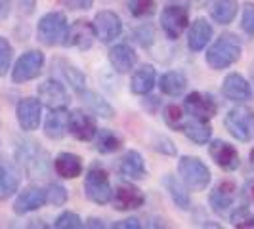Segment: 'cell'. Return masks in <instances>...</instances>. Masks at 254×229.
Here are the masks:
<instances>
[{
  "label": "cell",
  "mask_w": 254,
  "mask_h": 229,
  "mask_svg": "<svg viewBox=\"0 0 254 229\" xmlns=\"http://www.w3.org/2000/svg\"><path fill=\"white\" fill-rule=\"evenodd\" d=\"M155 86V67L153 65H143L140 69L134 71L130 78V90L132 94L138 96H147Z\"/></svg>",
  "instance_id": "26"
},
{
  "label": "cell",
  "mask_w": 254,
  "mask_h": 229,
  "mask_svg": "<svg viewBox=\"0 0 254 229\" xmlns=\"http://www.w3.org/2000/svg\"><path fill=\"white\" fill-rule=\"evenodd\" d=\"M178 174L184 181V185L191 191H204L212 179L208 166L204 165L199 157H190V155L180 159Z\"/></svg>",
  "instance_id": "2"
},
{
  "label": "cell",
  "mask_w": 254,
  "mask_h": 229,
  "mask_svg": "<svg viewBox=\"0 0 254 229\" xmlns=\"http://www.w3.org/2000/svg\"><path fill=\"white\" fill-rule=\"evenodd\" d=\"M54 170L60 178L75 179L82 174L84 166H82V159L75 153H60L54 161Z\"/></svg>",
  "instance_id": "21"
},
{
  "label": "cell",
  "mask_w": 254,
  "mask_h": 229,
  "mask_svg": "<svg viewBox=\"0 0 254 229\" xmlns=\"http://www.w3.org/2000/svg\"><path fill=\"white\" fill-rule=\"evenodd\" d=\"M163 116H165V122L170 128L174 130H182L184 124H186V114H184V109L178 107L176 103H170L166 105L165 111H163Z\"/></svg>",
  "instance_id": "34"
},
{
  "label": "cell",
  "mask_w": 254,
  "mask_h": 229,
  "mask_svg": "<svg viewBox=\"0 0 254 229\" xmlns=\"http://www.w3.org/2000/svg\"><path fill=\"white\" fill-rule=\"evenodd\" d=\"M153 145H155L157 151H163V153H166V155H174V153H176L174 143L168 140V138H165V136H157L155 141H153Z\"/></svg>",
  "instance_id": "42"
},
{
  "label": "cell",
  "mask_w": 254,
  "mask_h": 229,
  "mask_svg": "<svg viewBox=\"0 0 254 229\" xmlns=\"http://www.w3.org/2000/svg\"><path fill=\"white\" fill-rule=\"evenodd\" d=\"M155 0H128V10L134 17H149L155 13Z\"/></svg>",
  "instance_id": "35"
},
{
  "label": "cell",
  "mask_w": 254,
  "mask_h": 229,
  "mask_svg": "<svg viewBox=\"0 0 254 229\" xmlns=\"http://www.w3.org/2000/svg\"><path fill=\"white\" fill-rule=\"evenodd\" d=\"M111 199H113L115 210H121V212L138 210L145 204V195L134 183H119Z\"/></svg>",
  "instance_id": "15"
},
{
  "label": "cell",
  "mask_w": 254,
  "mask_h": 229,
  "mask_svg": "<svg viewBox=\"0 0 254 229\" xmlns=\"http://www.w3.org/2000/svg\"><path fill=\"white\" fill-rule=\"evenodd\" d=\"M159 88L166 96H172V98H178L182 96L186 88H188V78L182 71H168L161 76L159 80Z\"/></svg>",
  "instance_id": "27"
},
{
  "label": "cell",
  "mask_w": 254,
  "mask_h": 229,
  "mask_svg": "<svg viewBox=\"0 0 254 229\" xmlns=\"http://www.w3.org/2000/svg\"><path fill=\"white\" fill-rule=\"evenodd\" d=\"M94 29H96V37L100 38L103 44H109L123 35V21L111 10H102L94 17Z\"/></svg>",
  "instance_id": "11"
},
{
  "label": "cell",
  "mask_w": 254,
  "mask_h": 229,
  "mask_svg": "<svg viewBox=\"0 0 254 229\" xmlns=\"http://www.w3.org/2000/svg\"><path fill=\"white\" fill-rule=\"evenodd\" d=\"M44 204H46V189H42L40 185H31L17 195L13 203V212L17 216H25L29 212L42 208Z\"/></svg>",
  "instance_id": "18"
},
{
  "label": "cell",
  "mask_w": 254,
  "mask_h": 229,
  "mask_svg": "<svg viewBox=\"0 0 254 229\" xmlns=\"http://www.w3.org/2000/svg\"><path fill=\"white\" fill-rule=\"evenodd\" d=\"M78 96H80L82 105L86 107V111L98 114V116H102V118H113L115 109L105 102L103 96L96 94V92H90V90H80Z\"/></svg>",
  "instance_id": "24"
},
{
  "label": "cell",
  "mask_w": 254,
  "mask_h": 229,
  "mask_svg": "<svg viewBox=\"0 0 254 229\" xmlns=\"http://www.w3.org/2000/svg\"><path fill=\"white\" fill-rule=\"evenodd\" d=\"M38 100L48 109H65L71 102L65 86L56 78H48L38 86Z\"/></svg>",
  "instance_id": "14"
},
{
  "label": "cell",
  "mask_w": 254,
  "mask_h": 229,
  "mask_svg": "<svg viewBox=\"0 0 254 229\" xmlns=\"http://www.w3.org/2000/svg\"><path fill=\"white\" fill-rule=\"evenodd\" d=\"M231 224L235 228H254V214H251L249 206L243 204L231 214Z\"/></svg>",
  "instance_id": "37"
},
{
  "label": "cell",
  "mask_w": 254,
  "mask_h": 229,
  "mask_svg": "<svg viewBox=\"0 0 254 229\" xmlns=\"http://www.w3.org/2000/svg\"><path fill=\"white\" fill-rule=\"evenodd\" d=\"M184 134L190 138L193 143L197 145H204L210 141V136H212V128L208 124V120H199V118H191V120H186L184 124Z\"/></svg>",
  "instance_id": "30"
},
{
  "label": "cell",
  "mask_w": 254,
  "mask_h": 229,
  "mask_svg": "<svg viewBox=\"0 0 254 229\" xmlns=\"http://www.w3.org/2000/svg\"><path fill=\"white\" fill-rule=\"evenodd\" d=\"M67 17L62 12H50L40 17L37 27V38L38 42H42L44 46H56V44H64L65 35H67Z\"/></svg>",
  "instance_id": "4"
},
{
  "label": "cell",
  "mask_w": 254,
  "mask_h": 229,
  "mask_svg": "<svg viewBox=\"0 0 254 229\" xmlns=\"http://www.w3.org/2000/svg\"><path fill=\"white\" fill-rule=\"evenodd\" d=\"M90 222H92V224H86V226H96V228H103V224L100 222V220H94V218H92Z\"/></svg>",
  "instance_id": "47"
},
{
  "label": "cell",
  "mask_w": 254,
  "mask_h": 229,
  "mask_svg": "<svg viewBox=\"0 0 254 229\" xmlns=\"http://www.w3.org/2000/svg\"><path fill=\"white\" fill-rule=\"evenodd\" d=\"M237 197H239V189H237V185L233 183V181H220L214 189L210 191V195H208V203H210V208L216 212V214H226L229 208L235 204L237 201Z\"/></svg>",
  "instance_id": "17"
},
{
  "label": "cell",
  "mask_w": 254,
  "mask_h": 229,
  "mask_svg": "<svg viewBox=\"0 0 254 229\" xmlns=\"http://www.w3.org/2000/svg\"><path fill=\"white\" fill-rule=\"evenodd\" d=\"M163 185H165V189L168 191L172 203L176 204L178 208H182V210H190V206H191L190 193L182 185V181H178V178H174L172 174H166L165 179H163Z\"/></svg>",
  "instance_id": "31"
},
{
  "label": "cell",
  "mask_w": 254,
  "mask_h": 229,
  "mask_svg": "<svg viewBox=\"0 0 254 229\" xmlns=\"http://www.w3.org/2000/svg\"><path fill=\"white\" fill-rule=\"evenodd\" d=\"M222 94L228 98L229 102L243 103L249 102L253 98V88L249 84V80L239 73H229L224 82H222Z\"/></svg>",
  "instance_id": "19"
},
{
  "label": "cell",
  "mask_w": 254,
  "mask_h": 229,
  "mask_svg": "<svg viewBox=\"0 0 254 229\" xmlns=\"http://www.w3.org/2000/svg\"><path fill=\"white\" fill-rule=\"evenodd\" d=\"M54 69L60 71V75L64 76V80L75 90V92H80L86 86V76L82 75L80 69H76L75 65H71L65 59H54Z\"/></svg>",
  "instance_id": "28"
},
{
  "label": "cell",
  "mask_w": 254,
  "mask_h": 229,
  "mask_svg": "<svg viewBox=\"0 0 254 229\" xmlns=\"http://www.w3.org/2000/svg\"><path fill=\"white\" fill-rule=\"evenodd\" d=\"M69 10H90L94 0H64Z\"/></svg>",
  "instance_id": "43"
},
{
  "label": "cell",
  "mask_w": 254,
  "mask_h": 229,
  "mask_svg": "<svg viewBox=\"0 0 254 229\" xmlns=\"http://www.w3.org/2000/svg\"><path fill=\"white\" fill-rule=\"evenodd\" d=\"M243 197L249 204H254V179H249L243 187Z\"/></svg>",
  "instance_id": "45"
},
{
  "label": "cell",
  "mask_w": 254,
  "mask_h": 229,
  "mask_svg": "<svg viewBox=\"0 0 254 229\" xmlns=\"http://www.w3.org/2000/svg\"><path fill=\"white\" fill-rule=\"evenodd\" d=\"M184 111L191 114V118H199V120H210L218 113L216 102L203 92H191L184 100Z\"/></svg>",
  "instance_id": "9"
},
{
  "label": "cell",
  "mask_w": 254,
  "mask_h": 229,
  "mask_svg": "<svg viewBox=\"0 0 254 229\" xmlns=\"http://www.w3.org/2000/svg\"><path fill=\"white\" fill-rule=\"evenodd\" d=\"M94 38H96L94 23H90L86 19H76L67 29L64 46H71V48H78V50H88L94 44Z\"/></svg>",
  "instance_id": "12"
},
{
  "label": "cell",
  "mask_w": 254,
  "mask_h": 229,
  "mask_svg": "<svg viewBox=\"0 0 254 229\" xmlns=\"http://www.w3.org/2000/svg\"><path fill=\"white\" fill-rule=\"evenodd\" d=\"M188 25H190V12L186 6H166L161 13V27L166 38L170 40H178Z\"/></svg>",
  "instance_id": "8"
},
{
  "label": "cell",
  "mask_w": 254,
  "mask_h": 229,
  "mask_svg": "<svg viewBox=\"0 0 254 229\" xmlns=\"http://www.w3.org/2000/svg\"><path fill=\"white\" fill-rule=\"evenodd\" d=\"M96 149L103 155H109V153H115L121 149V145H123V141L121 138L115 134L113 130H109V128H102V130H98L96 132Z\"/></svg>",
  "instance_id": "33"
},
{
  "label": "cell",
  "mask_w": 254,
  "mask_h": 229,
  "mask_svg": "<svg viewBox=\"0 0 254 229\" xmlns=\"http://www.w3.org/2000/svg\"><path fill=\"white\" fill-rule=\"evenodd\" d=\"M13 57V48L8 42V38L0 37V76H4L8 73L10 65H12Z\"/></svg>",
  "instance_id": "38"
},
{
  "label": "cell",
  "mask_w": 254,
  "mask_h": 229,
  "mask_svg": "<svg viewBox=\"0 0 254 229\" xmlns=\"http://www.w3.org/2000/svg\"><path fill=\"white\" fill-rule=\"evenodd\" d=\"M69 199V193L64 185L60 183H50L46 189V203H50L52 206H64Z\"/></svg>",
  "instance_id": "36"
},
{
  "label": "cell",
  "mask_w": 254,
  "mask_h": 229,
  "mask_svg": "<svg viewBox=\"0 0 254 229\" xmlns=\"http://www.w3.org/2000/svg\"><path fill=\"white\" fill-rule=\"evenodd\" d=\"M119 170L121 174L127 179H143L145 174H147V168H145V163H143V157H141L138 151H127L121 159V165H119Z\"/></svg>",
  "instance_id": "23"
},
{
  "label": "cell",
  "mask_w": 254,
  "mask_h": 229,
  "mask_svg": "<svg viewBox=\"0 0 254 229\" xmlns=\"http://www.w3.org/2000/svg\"><path fill=\"white\" fill-rule=\"evenodd\" d=\"M19 189V172L8 163H0V201L12 197Z\"/></svg>",
  "instance_id": "29"
},
{
  "label": "cell",
  "mask_w": 254,
  "mask_h": 229,
  "mask_svg": "<svg viewBox=\"0 0 254 229\" xmlns=\"http://www.w3.org/2000/svg\"><path fill=\"white\" fill-rule=\"evenodd\" d=\"M67 120H69V111H65V109H50V114L46 116V122H44L46 138L62 140L67 134Z\"/></svg>",
  "instance_id": "25"
},
{
  "label": "cell",
  "mask_w": 254,
  "mask_h": 229,
  "mask_svg": "<svg viewBox=\"0 0 254 229\" xmlns=\"http://www.w3.org/2000/svg\"><path fill=\"white\" fill-rule=\"evenodd\" d=\"M241 29L247 33V35H253L254 37V4L253 2L245 4V8H243Z\"/></svg>",
  "instance_id": "40"
},
{
  "label": "cell",
  "mask_w": 254,
  "mask_h": 229,
  "mask_svg": "<svg viewBox=\"0 0 254 229\" xmlns=\"http://www.w3.org/2000/svg\"><path fill=\"white\" fill-rule=\"evenodd\" d=\"M15 116L21 130L25 132H35L40 126V118H42V102L37 98H23L19 100L15 107Z\"/></svg>",
  "instance_id": "16"
},
{
  "label": "cell",
  "mask_w": 254,
  "mask_h": 229,
  "mask_svg": "<svg viewBox=\"0 0 254 229\" xmlns=\"http://www.w3.org/2000/svg\"><path fill=\"white\" fill-rule=\"evenodd\" d=\"M44 54L40 50H29L25 52L12 69V80L15 84H23V82H29L33 78H37L40 73H42V67H44Z\"/></svg>",
  "instance_id": "7"
},
{
  "label": "cell",
  "mask_w": 254,
  "mask_h": 229,
  "mask_svg": "<svg viewBox=\"0 0 254 229\" xmlns=\"http://www.w3.org/2000/svg\"><path fill=\"white\" fill-rule=\"evenodd\" d=\"M109 63L113 65L117 73H130L138 63V54L134 52L132 46H128L125 42L115 44L109 50Z\"/></svg>",
  "instance_id": "20"
},
{
  "label": "cell",
  "mask_w": 254,
  "mask_h": 229,
  "mask_svg": "<svg viewBox=\"0 0 254 229\" xmlns=\"http://www.w3.org/2000/svg\"><path fill=\"white\" fill-rule=\"evenodd\" d=\"M17 161L21 163L23 170L29 174V178H40L48 172V153L40 149V145L35 141H23L17 147Z\"/></svg>",
  "instance_id": "5"
},
{
  "label": "cell",
  "mask_w": 254,
  "mask_h": 229,
  "mask_svg": "<svg viewBox=\"0 0 254 229\" xmlns=\"http://www.w3.org/2000/svg\"><path fill=\"white\" fill-rule=\"evenodd\" d=\"M224 126L235 140L251 141L254 138V109L247 105L229 109L224 118Z\"/></svg>",
  "instance_id": "6"
},
{
  "label": "cell",
  "mask_w": 254,
  "mask_h": 229,
  "mask_svg": "<svg viewBox=\"0 0 254 229\" xmlns=\"http://www.w3.org/2000/svg\"><path fill=\"white\" fill-rule=\"evenodd\" d=\"M212 37V25L204 19L197 17L190 27V35H188V48L191 52H201L208 44V40Z\"/></svg>",
  "instance_id": "22"
},
{
  "label": "cell",
  "mask_w": 254,
  "mask_h": 229,
  "mask_svg": "<svg viewBox=\"0 0 254 229\" xmlns=\"http://www.w3.org/2000/svg\"><path fill=\"white\" fill-rule=\"evenodd\" d=\"M54 228H58V229H80V228H84V224H82L80 216L75 214V212H64V214H60V216H58L56 224H54Z\"/></svg>",
  "instance_id": "39"
},
{
  "label": "cell",
  "mask_w": 254,
  "mask_h": 229,
  "mask_svg": "<svg viewBox=\"0 0 254 229\" xmlns=\"http://www.w3.org/2000/svg\"><path fill=\"white\" fill-rule=\"evenodd\" d=\"M115 229H138L140 228V220L136 218H128V220H123V222H117L113 224Z\"/></svg>",
  "instance_id": "44"
},
{
  "label": "cell",
  "mask_w": 254,
  "mask_h": 229,
  "mask_svg": "<svg viewBox=\"0 0 254 229\" xmlns=\"http://www.w3.org/2000/svg\"><path fill=\"white\" fill-rule=\"evenodd\" d=\"M84 193L92 203L96 204H107L113 197V187L107 172L103 170L100 163H94L86 170V178H84Z\"/></svg>",
  "instance_id": "3"
},
{
  "label": "cell",
  "mask_w": 254,
  "mask_h": 229,
  "mask_svg": "<svg viewBox=\"0 0 254 229\" xmlns=\"http://www.w3.org/2000/svg\"><path fill=\"white\" fill-rule=\"evenodd\" d=\"M134 40L140 44L141 48H149V46L153 44L151 27L143 25V27H140V29H136V31H134Z\"/></svg>",
  "instance_id": "41"
},
{
  "label": "cell",
  "mask_w": 254,
  "mask_h": 229,
  "mask_svg": "<svg viewBox=\"0 0 254 229\" xmlns=\"http://www.w3.org/2000/svg\"><path fill=\"white\" fill-rule=\"evenodd\" d=\"M251 165H253V168H254V149L251 151Z\"/></svg>",
  "instance_id": "48"
},
{
  "label": "cell",
  "mask_w": 254,
  "mask_h": 229,
  "mask_svg": "<svg viewBox=\"0 0 254 229\" xmlns=\"http://www.w3.org/2000/svg\"><path fill=\"white\" fill-rule=\"evenodd\" d=\"M237 12H239L237 0H216V2L212 4V8H210L212 19H214L216 23H220V25H229V23L235 19Z\"/></svg>",
  "instance_id": "32"
},
{
  "label": "cell",
  "mask_w": 254,
  "mask_h": 229,
  "mask_svg": "<svg viewBox=\"0 0 254 229\" xmlns=\"http://www.w3.org/2000/svg\"><path fill=\"white\" fill-rule=\"evenodd\" d=\"M67 132H71V136H75L78 141H90L94 140V136L98 132V126H96L94 116L88 114V111L73 109V111H69Z\"/></svg>",
  "instance_id": "13"
},
{
  "label": "cell",
  "mask_w": 254,
  "mask_h": 229,
  "mask_svg": "<svg viewBox=\"0 0 254 229\" xmlns=\"http://www.w3.org/2000/svg\"><path fill=\"white\" fill-rule=\"evenodd\" d=\"M243 54V44L233 33H224L216 38V42L206 52V63L210 65L214 71L228 69L233 63L239 61Z\"/></svg>",
  "instance_id": "1"
},
{
  "label": "cell",
  "mask_w": 254,
  "mask_h": 229,
  "mask_svg": "<svg viewBox=\"0 0 254 229\" xmlns=\"http://www.w3.org/2000/svg\"><path fill=\"white\" fill-rule=\"evenodd\" d=\"M17 2H19V8H21V12L23 13L35 12V4H37V0H17Z\"/></svg>",
  "instance_id": "46"
},
{
  "label": "cell",
  "mask_w": 254,
  "mask_h": 229,
  "mask_svg": "<svg viewBox=\"0 0 254 229\" xmlns=\"http://www.w3.org/2000/svg\"><path fill=\"white\" fill-rule=\"evenodd\" d=\"M208 155L210 159L216 163L222 170L233 172L241 166V157L239 151L235 149V145H231L224 140H212L208 143Z\"/></svg>",
  "instance_id": "10"
}]
</instances>
